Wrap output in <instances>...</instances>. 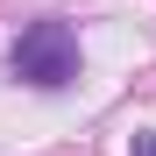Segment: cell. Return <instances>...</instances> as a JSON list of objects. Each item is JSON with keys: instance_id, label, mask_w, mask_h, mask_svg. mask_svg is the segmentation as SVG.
I'll return each mask as SVG.
<instances>
[{"instance_id": "1", "label": "cell", "mask_w": 156, "mask_h": 156, "mask_svg": "<svg viewBox=\"0 0 156 156\" xmlns=\"http://www.w3.org/2000/svg\"><path fill=\"white\" fill-rule=\"evenodd\" d=\"M14 78L21 85H36V92H64L71 78H78V29L71 21H29V29L14 36Z\"/></svg>"}, {"instance_id": "2", "label": "cell", "mask_w": 156, "mask_h": 156, "mask_svg": "<svg viewBox=\"0 0 156 156\" xmlns=\"http://www.w3.org/2000/svg\"><path fill=\"white\" fill-rule=\"evenodd\" d=\"M128 156H156V135H135V142H128Z\"/></svg>"}]
</instances>
